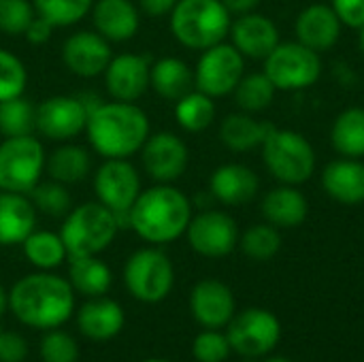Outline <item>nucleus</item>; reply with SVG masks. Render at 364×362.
<instances>
[{"instance_id":"19","label":"nucleus","mask_w":364,"mask_h":362,"mask_svg":"<svg viewBox=\"0 0 364 362\" xmlns=\"http://www.w3.org/2000/svg\"><path fill=\"white\" fill-rule=\"evenodd\" d=\"M228 36L239 53L250 60H264L282 43L275 21L256 11L232 19Z\"/></svg>"},{"instance_id":"52","label":"nucleus","mask_w":364,"mask_h":362,"mask_svg":"<svg viewBox=\"0 0 364 362\" xmlns=\"http://www.w3.org/2000/svg\"><path fill=\"white\" fill-rule=\"evenodd\" d=\"M0 335H2V331H0Z\"/></svg>"},{"instance_id":"22","label":"nucleus","mask_w":364,"mask_h":362,"mask_svg":"<svg viewBox=\"0 0 364 362\" xmlns=\"http://www.w3.org/2000/svg\"><path fill=\"white\" fill-rule=\"evenodd\" d=\"M258 190V175L250 166L239 162L222 164L209 177V194L226 207H241L254 201Z\"/></svg>"},{"instance_id":"10","label":"nucleus","mask_w":364,"mask_h":362,"mask_svg":"<svg viewBox=\"0 0 364 362\" xmlns=\"http://www.w3.org/2000/svg\"><path fill=\"white\" fill-rule=\"evenodd\" d=\"M245 75V58L232 43H218L205 51L194 68V87L211 98H222L235 92Z\"/></svg>"},{"instance_id":"9","label":"nucleus","mask_w":364,"mask_h":362,"mask_svg":"<svg viewBox=\"0 0 364 362\" xmlns=\"http://www.w3.org/2000/svg\"><path fill=\"white\" fill-rule=\"evenodd\" d=\"M264 75L282 92L311 87L322 75L320 53L299 41L279 43L264 58Z\"/></svg>"},{"instance_id":"3","label":"nucleus","mask_w":364,"mask_h":362,"mask_svg":"<svg viewBox=\"0 0 364 362\" xmlns=\"http://www.w3.org/2000/svg\"><path fill=\"white\" fill-rule=\"evenodd\" d=\"M192 201L173 183H156L141 190L128 211L132 228L149 245H166L186 235L192 220Z\"/></svg>"},{"instance_id":"30","label":"nucleus","mask_w":364,"mask_h":362,"mask_svg":"<svg viewBox=\"0 0 364 362\" xmlns=\"http://www.w3.org/2000/svg\"><path fill=\"white\" fill-rule=\"evenodd\" d=\"M68 282L75 292L94 299L105 297L113 284V273L98 256H75L68 258Z\"/></svg>"},{"instance_id":"38","label":"nucleus","mask_w":364,"mask_h":362,"mask_svg":"<svg viewBox=\"0 0 364 362\" xmlns=\"http://www.w3.org/2000/svg\"><path fill=\"white\" fill-rule=\"evenodd\" d=\"M28 196H30L32 205L36 207V211L51 215V218H64L73 209L68 186L53 181V179L41 181Z\"/></svg>"},{"instance_id":"26","label":"nucleus","mask_w":364,"mask_h":362,"mask_svg":"<svg viewBox=\"0 0 364 362\" xmlns=\"http://www.w3.org/2000/svg\"><path fill=\"white\" fill-rule=\"evenodd\" d=\"M260 211L264 220L275 228H296L307 220L309 203L296 186L282 183L264 194Z\"/></svg>"},{"instance_id":"39","label":"nucleus","mask_w":364,"mask_h":362,"mask_svg":"<svg viewBox=\"0 0 364 362\" xmlns=\"http://www.w3.org/2000/svg\"><path fill=\"white\" fill-rule=\"evenodd\" d=\"M28 85V70L23 62L9 49L0 47V102L21 96Z\"/></svg>"},{"instance_id":"15","label":"nucleus","mask_w":364,"mask_h":362,"mask_svg":"<svg viewBox=\"0 0 364 362\" xmlns=\"http://www.w3.org/2000/svg\"><path fill=\"white\" fill-rule=\"evenodd\" d=\"M139 154L143 171L156 183H175L186 173L190 162L186 141L168 130L151 132Z\"/></svg>"},{"instance_id":"31","label":"nucleus","mask_w":364,"mask_h":362,"mask_svg":"<svg viewBox=\"0 0 364 362\" xmlns=\"http://www.w3.org/2000/svg\"><path fill=\"white\" fill-rule=\"evenodd\" d=\"M331 145L341 158L364 156V109L350 107L337 115L331 128Z\"/></svg>"},{"instance_id":"48","label":"nucleus","mask_w":364,"mask_h":362,"mask_svg":"<svg viewBox=\"0 0 364 362\" xmlns=\"http://www.w3.org/2000/svg\"><path fill=\"white\" fill-rule=\"evenodd\" d=\"M9 309V290H4V286L0 284V316Z\"/></svg>"},{"instance_id":"50","label":"nucleus","mask_w":364,"mask_h":362,"mask_svg":"<svg viewBox=\"0 0 364 362\" xmlns=\"http://www.w3.org/2000/svg\"><path fill=\"white\" fill-rule=\"evenodd\" d=\"M264 362H292V361H288V358H267Z\"/></svg>"},{"instance_id":"7","label":"nucleus","mask_w":364,"mask_h":362,"mask_svg":"<svg viewBox=\"0 0 364 362\" xmlns=\"http://www.w3.org/2000/svg\"><path fill=\"white\" fill-rule=\"evenodd\" d=\"M47 151L34 134L0 141V190L30 194L45 175Z\"/></svg>"},{"instance_id":"37","label":"nucleus","mask_w":364,"mask_h":362,"mask_svg":"<svg viewBox=\"0 0 364 362\" xmlns=\"http://www.w3.org/2000/svg\"><path fill=\"white\" fill-rule=\"evenodd\" d=\"M34 13L53 28H70L83 21L94 0H32Z\"/></svg>"},{"instance_id":"36","label":"nucleus","mask_w":364,"mask_h":362,"mask_svg":"<svg viewBox=\"0 0 364 362\" xmlns=\"http://www.w3.org/2000/svg\"><path fill=\"white\" fill-rule=\"evenodd\" d=\"M282 233L273 224H254L250 226L243 235H239V247L241 252L258 262L271 260L279 254L282 250Z\"/></svg>"},{"instance_id":"32","label":"nucleus","mask_w":364,"mask_h":362,"mask_svg":"<svg viewBox=\"0 0 364 362\" xmlns=\"http://www.w3.org/2000/svg\"><path fill=\"white\" fill-rule=\"evenodd\" d=\"M21 250L26 260L38 271H53L68 260V252L60 233H51V230L34 228L21 243Z\"/></svg>"},{"instance_id":"18","label":"nucleus","mask_w":364,"mask_h":362,"mask_svg":"<svg viewBox=\"0 0 364 362\" xmlns=\"http://www.w3.org/2000/svg\"><path fill=\"white\" fill-rule=\"evenodd\" d=\"M192 318L203 329H222L235 318V294L220 280H200L190 292Z\"/></svg>"},{"instance_id":"35","label":"nucleus","mask_w":364,"mask_h":362,"mask_svg":"<svg viewBox=\"0 0 364 362\" xmlns=\"http://www.w3.org/2000/svg\"><path fill=\"white\" fill-rule=\"evenodd\" d=\"M36 105L23 94L0 102V134L4 139L34 134Z\"/></svg>"},{"instance_id":"17","label":"nucleus","mask_w":364,"mask_h":362,"mask_svg":"<svg viewBox=\"0 0 364 362\" xmlns=\"http://www.w3.org/2000/svg\"><path fill=\"white\" fill-rule=\"evenodd\" d=\"M151 58L143 53H119L113 55L102 73L107 94L113 100L136 102L149 90Z\"/></svg>"},{"instance_id":"34","label":"nucleus","mask_w":364,"mask_h":362,"mask_svg":"<svg viewBox=\"0 0 364 362\" xmlns=\"http://www.w3.org/2000/svg\"><path fill=\"white\" fill-rule=\"evenodd\" d=\"M275 92H277V87L273 85V81L262 70V73L243 75L232 94H235V102L241 111L260 113L273 105Z\"/></svg>"},{"instance_id":"28","label":"nucleus","mask_w":364,"mask_h":362,"mask_svg":"<svg viewBox=\"0 0 364 362\" xmlns=\"http://www.w3.org/2000/svg\"><path fill=\"white\" fill-rule=\"evenodd\" d=\"M273 128L275 126L271 122L254 119L252 113H245V111L230 113L220 124V141L230 151H237V154L252 151L264 143V139L269 137Z\"/></svg>"},{"instance_id":"16","label":"nucleus","mask_w":364,"mask_h":362,"mask_svg":"<svg viewBox=\"0 0 364 362\" xmlns=\"http://www.w3.org/2000/svg\"><path fill=\"white\" fill-rule=\"evenodd\" d=\"M60 58L70 75L94 79L102 77L113 58V49L111 43L102 38L96 30H77L68 38H64Z\"/></svg>"},{"instance_id":"14","label":"nucleus","mask_w":364,"mask_h":362,"mask_svg":"<svg viewBox=\"0 0 364 362\" xmlns=\"http://www.w3.org/2000/svg\"><path fill=\"white\" fill-rule=\"evenodd\" d=\"M186 237L198 256L224 258L239 245V226L230 213L220 209H205L192 215Z\"/></svg>"},{"instance_id":"25","label":"nucleus","mask_w":364,"mask_h":362,"mask_svg":"<svg viewBox=\"0 0 364 362\" xmlns=\"http://www.w3.org/2000/svg\"><path fill=\"white\" fill-rule=\"evenodd\" d=\"M36 213L30 196L0 190V247L21 245L36 228Z\"/></svg>"},{"instance_id":"24","label":"nucleus","mask_w":364,"mask_h":362,"mask_svg":"<svg viewBox=\"0 0 364 362\" xmlns=\"http://www.w3.org/2000/svg\"><path fill=\"white\" fill-rule=\"evenodd\" d=\"M324 192L341 205L364 203V162L360 158H339L322 171Z\"/></svg>"},{"instance_id":"27","label":"nucleus","mask_w":364,"mask_h":362,"mask_svg":"<svg viewBox=\"0 0 364 362\" xmlns=\"http://www.w3.org/2000/svg\"><path fill=\"white\" fill-rule=\"evenodd\" d=\"M149 87L164 100L177 102L181 96L194 90V68L181 58L164 55L151 62Z\"/></svg>"},{"instance_id":"11","label":"nucleus","mask_w":364,"mask_h":362,"mask_svg":"<svg viewBox=\"0 0 364 362\" xmlns=\"http://www.w3.org/2000/svg\"><path fill=\"white\" fill-rule=\"evenodd\" d=\"M94 105L79 96H49L36 105L34 132L51 143H66L85 132L87 115Z\"/></svg>"},{"instance_id":"40","label":"nucleus","mask_w":364,"mask_h":362,"mask_svg":"<svg viewBox=\"0 0 364 362\" xmlns=\"http://www.w3.org/2000/svg\"><path fill=\"white\" fill-rule=\"evenodd\" d=\"M38 352L43 362H77L79 358L77 341L60 329H51L43 335Z\"/></svg>"},{"instance_id":"45","label":"nucleus","mask_w":364,"mask_h":362,"mask_svg":"<svg viewBox=\"0 0 364 362\" xmlns=\"http://www.w3.org/2000/svg\"><path fill=\"white\" fill-rule=\"evenodd\" d=\"M53 30H55V28H53L51 23H47L43 17L34 15V19H32L30 26L26 28L23 36H26V41H28L30 45H45V43L51 38V32H53Z\"/></svg>"},{"instance_id":"41","label":"nucleus","mask_w":364,"mask_h":362,"mask_svg":"<svg viewBox=\"0 0 364 362\" xmlns=\"http://www.w3.org/2000/svg\"><path fill=\"white\" fill-rule=\"evenodd\" d=\"M34 15L32 0H0V32L9 36L23 34Z\"/></svg>"},{"instance_id":"13","label":"nucleus","mask_w":364,"mask_h":362,"mask_svg":"<svg viewBox=\"0 0 364 362\" xmlns=\"http://www.w3.org/2000/svg\"><path fill=\"white\" fill-rule=\"evenodd\" d=\"M92 188L96 201L117 215H128L141 194V175L130 160H102L94 171Z\"/></svg>"},{"instance_id":"47","label":"nucleus","mask_w":364,"mask_h":362,"mask_svg":"<svg viewBox=\"0 0 364 362\" xmlns=\"http://www.w3.org/2000/svg\"><path fill=\"white\" fill-rule=\"evenodd\" d=\"M222 2L230 11V15H237L239 17V15H245V13L256 11L262 0H222Z\"/></svg>"},{"instance_id":"42","label":"nucleus","mask_w":364,"mask_h":362,"mask_svg":"<svg viewBox=\"0 0 364 362\" xmlns=\"http://www.w3.org/2000/svg\"><path fill=\"white\" fill-rule=\"evenodd\" d=\"M230 352V341L220 329H205L192 344V354L198 362H224Z\"/></svg>"},{"instance_id":"4","label":"nucleus","mask_w":364,"mask_h":362,"mask_svg":"<svg viewBox=\"0 0 364 362\" xmlns=\"http://www.w3.org/2000/svg\"><path fill=\"white\" fill-rule=\"evenodd\" d=\"M168 17L175 41L194 51L224 43L232 23V15L222 0H177Z\"/></svg>"},{"instance_id":"8","label":"nucleus","mask_w":364,"mask_h":362,"mask_svg":"<svg viewBox=\"0 0 364 362\" xmlns=\"http://www.w3.org/2000/svg\"><path fill=\"white\" fill-rule=\"evenodd\" d=\"M124 284L130 297L154 305L164 301L175 286L173 260L158 247H141L132 252L124 265Z\"/></svg>"},{"instance_id":"6","label":"nucleus","mask_w":364,"mask_h":362,"mask_svg":"<svg viewBox=\"0 0 364 362\" xmlns=\"http://www.w3.org/2000/svg\"><path fill=\"white\" fill-rule=\"evenodd\" d=\"M260 147L262 162L277 181L301 186L314 177L318 158L314 145L305 134L275 126Z\"/></svg>"},{"instance_id":"44","label":"nucleus","mask_w":364,"mask_h":362,"mask_svg":"<svg viewBox=\"0 0 364 362\" xmlns=\"http://www.w3.org/2000/svg\"><path fill=\"white\" fill-rule=\"evenodd\" d=\"M28 356V344L17 333L0 335V362H23Z\"/></svg>"},{"instance_id":"1","label":"nucleus","mask_w":364,"mask_h":362,"mask_svg":"<svg viewBox=\"0 0 364 362\" xmlns=\"http://www.w3.org/2000/svg\"><path fill=\"white\" fill-rule=\"evenodd\" d=\"M151 134L147 113L136 102H96L90 109L85 137L102 160H130Z\"/></svg>"},{"instance_id":"46","label":"nucleus","mask_w":364,"mask_h":362,"mask_svg":"<svg viewBox=\"0 0 364 362\" xmlns=\"http://www.w3.org/2000/svg\"><path fill=\"white\" fill-rule=\"evenodd\" d=\"M177 0H139V11L147 17H168Z\"/></svg>"},{"instance_id":"23","label":"nucleus","mask_w":364,"mask_h":362,"mask_svg":"<svg viewBox=\"0 0 364 362\" xmlns=\"http://www.w3.org/2000/svg\"><path fill=\"white\" fill-rule=\"evenodd\" d=\"M126 316L119 303L107 297H94L77 312V329L85 339L109 341L124 329Z\"/></svg>"},{"instance_id":"49","label":"nucleus","mask_w":364,"mask_h":362,"mask_svg":"<svg viewBox=\"0 0 364 362\" xmlns=\"http://www.w3.org/2000/svg\"><path fill=\"white\" fill-rule=\"evenodd\" d=\"M358 45H360V51L364 53V26L358 28Z\"/></svg>"},{"instance_id":"51","label":"nucleus","mask_w":364,"mask_h":362,"mask_svg":"<svg viewBox=\"0 0 364 362\" xmlns=\"http://www.w3.org/2000/svg\"><path fill=\"white\" fill-rule=\"evenodd\" d=\"M143 362H171V361H162V358H149V361H143Z\"/></svg>"},{"instance_id":"43","label":"nucleus","mask_w":364,"mask_h":362,"mask_svg":"<svg viewBox=\"0 0 364 362\" xmlns=\"http://www.w3.org/2000/svg\"><path fill=\"white\" fill-rule=\"evenodd\" d=\"M331 6L335 9L343 26L356 30L364 26V0H331Z\"/></svg>"},{"instance_id":"20","label":"nucleus","mask_w":364,"mask_h":362,"mask_svg":"<svg viewBox=\"0 0 364 362\" xmlns=\"http://www.w3.org/2000/svg\"><path fill=\"white\" fill-rule=\"evenodd\" d=\"M341 28L343 23L337 17L335 9L324 2L305 6L294 21L296 41L318 53L328 51L337 45L341 36Z\"/></svg>"},{"instance_id":"12","label":"nucleus","mask_w":364,"mask_h":362,"mask_svg":"<svg viewBox=\"0 0 364 362\" xmlns=\"http://www.w3.org/2000/svg\"><path fill=\"white\" fill-rule=\"evenodd\" d=\"M226 337L232 352L250 358L273 352L282 339V324L275 314L260 307H250L228 322Z\"/></svg>"},{"instance_id":"2","label":"nucleus","mask_w":364,"mask_h":362,"mask_svg":"<svg viewBox=\"0 0 364 362\" xmlns=\"http://www.w3.org/2000/svg\"><path fill=\"white\" fill-rule=\"evenodd\" d=\"M9 309L30 329H60L75 312V290L66 277L51 271H36L13 284L9 290Z\"/></svg>"},{"instance_id":"21","label":"nucleus","mask_w":364,"mask_h":362,"mask_svg":"<svg viewBox=\"0 0 364 362\" xmlns=\"http://www.w3.org/2000/svg\"><path fill=\"white\" fill-rule=\"evenodd\" d=\"M90 17L94 30L109 43H126L141 28V11L132 0H94Z\"/></svg>"},{"instance_id":"5","label":"nucleus","mask_w":364,"mask_h":362,"mask_svg":"<svg viewBox=\"0 0 364 362\" xmlns=\"http://www.w3.org/2000/svg\"><path fill=\"white\" fill-rule=\"evenodd\" d=\"M119 228L117 213L98 201H90L73 207L64 215L60 237L66 245L68 258L98 256L115 241Z\"/></svg>"},{"instance_id":"29","label":"nucleus","mask_w":364,"mask_h":362,"mask_svg":"<svg viewBox=\"0 0 364 362\" xmlns=\"http://www.w3.org/2000/svg\"><path fill=\"white\" fill-rule=\"evenodd\" d=\"M92 171V156L85 147L77 143H58V147L47 154L45 162V173L49 179L60 181L64 186H75L81 183Z\"/></svg>"},{"instance_id":"33","label":"nucleus","mask_w":364,"mask_h":362,"mask_svg":"<svg viewBox=\"0 0 364 362\" xmlns=\"http://www.w3.org/2000/svg\"><path fill=\"white\" fill-rule=\"evenodd\" d=\"M215 98L192 90L175 102V119L186 132H203L215 122Z\"/></svg>"}]
</instances>
